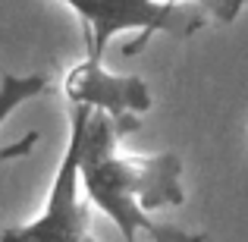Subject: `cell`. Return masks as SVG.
<instances>
[{
  "label": "cell",
  "mask_w": 248,
  "mask_h": 242,
  "mask_svg": "<svg viewBox=\"0 0 248 242\" xmlns=\"http://www.w3.org/2000/svg\"><path fill=\"white\" fill-rule=\"evenodd\" d=\"M126 132L135 129L85 107L82 192L104 217L116 224L123 242H139V233H148L151 226L148 214L160 208H179L186 201V189L179 154L120 151V139Z\"/></svg>",
  "instance_id": "cell-1"
},
{
  "label": "cell",
  "mask_w": 248,
  "mask_h": 242,
  "mask_svg": "<svg viewBox=\"0 0 248 242\" xmlns=\"http://www.w3.org/2000/svg\"><path fill=\"white\" fill-rule=\"evenodd\" d=\"M79 16L85 29V48L91 57L104 60V50L123 32H141L139 41L126 54L141 50L154 32H179L188 35L201 25V13L182 6L179 0H63Z\"/></svg>",
  "instance_id": "cell-2"
},
{
  "label": "cell",
  "mask_w": 248,
  "mask_h": 242,
  "mask_svg": "<svg viewBox=\"0 0 248 242\" xmlns=\"http://www.w3.org/2000/svg\"><path fill=\"white\" fill-rule=\"evenodd\" d=\"M82 123H85V107L73 104L69 139L60 163H57V173L41 214L31 217L29 224L3 230L0 242H82L88 236L91 211L82 198Z\"/></svg>",
  "instance_id": "cell-3"
},
{
  "label": "cell",
  "mask_w": 248,
  "mask_h": 242,
  "mask_svg": "<svg viewBox=\"0 0 248 242\" xmlns=\"http://www.w3.org/2000/svg\"><path fill=\"white\" fill-rule=\"evenodd\" d=\"M63 91H66L69 104L101 110L132 129H139V116L154 107V95L141 76L113 73L91 54L66 73Z\"/></svg>",
  "instance_id": "cell-4"
},
{
  "label": "cell",
  "mask_w": 248,
  "mask_h": 242,
  "mask_svg": "<svg viewBox=\"0 0 248 242\" xmlns=\"http://www.w3.org/2000/svg\"><path fill=\"white\" fill-rule=\"evenodd\" d=\"M47 88H50V85H47V79H44L41 73H29V76L3 73V76H0V129L6 126V120H10V116L16 113L19 107H25L29 101L47 95ZM35 145H38V132H29L22 142L0 148V161L25 158V154H29Z\"/></svg>",
  "instance_id": "cell-5"
},
{
  "label": "cell",
  "mask_w": 248,
  "mask_h": 242,
  "mask_svg": "<svg viewBox=\"0 0 248 242\" xmlns=\"http://www.w3.org/2000/svg\"><path fill=\"white\" fill-rule=\"evenodd\" d=\"M179 3H192V10L201 13V19H214L220 25H230L242 16V10L248 6V0H179Z\"/></svg>",
  "instance_id": "cell-6"
},
{
  "label": "cell",
  "mask_w": 248,
  "mask_h": 242,
  "mask_svg": "<svg viewBox=\"0 0 248 242\" xmlns=\"http://www.w3.org/2000/svg\"><path fill=\"white\" fill-rule=\"evenodd\" d=\"M148 236H151V242H207L204 233H188V230H182V226L157 224V220H151V226H148ZM82 242H97V239L88 233Z\"/></svg>",
  "instance_id": "cell-7"
}]
</instances>
